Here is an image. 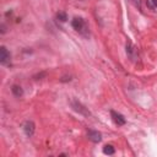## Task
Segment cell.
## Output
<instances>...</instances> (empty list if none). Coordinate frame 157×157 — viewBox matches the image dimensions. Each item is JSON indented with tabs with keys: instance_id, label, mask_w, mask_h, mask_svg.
I'll return each mask as SVG.
<instances>
[{
	"instance_id": "cell-1",
	"label": "cell",
	"mask_w": 157,
	"mask_h": 157,
	"mask_svg": "<svg viewBox=\"0 0 157 157\" xmlns=\"http://www.w3.org/2000/svg\"><path fill=\"white\" fill-rule=\"evenodd\" d=\"M71 26H72V28L76 32L81 33L83 36H87L88 34V26H87L86 21L82 17H74L72 21H71Z\"/></svg>"
},
{
	"instance_id": "cell-2",
	"label": "cell",
	"mask_w": 157,
	"mask_h": 157,
	"mask_svg": "<svg viewBox=\"0 0 157 157\" xmlns=\"http://www.w3.org/2000/svg\"><path fill=\"white\" fill-rule=\"evenodd\" d=\"M71 105H72V108L77 112V113H80L81 115H85V117H90L91 115V113H90V110L81 103V102H78V101H76V99H74L72 102H71Z\"/></svg>"
},
{
	"instance_id": "cell-14",
	"label": "cell",
	"mask_w": 157,
	"mask_h": 157,
	"mask_svg": "<svg viewBox=\"0 0 157 157\" xmlns=\"http://www.w3.org/2000/svg\"><path fill=\"white\" fill-rule=\"evenodd\" d=\"M130 1H132L135 5H139V4H140V2H139V0H130Z\"/></svg>"
},
{
	"instance_id": "cell-10",
	"label": "cell",
	"mask_w": 157,
	"mask_h": 157,
	"mask_svg": "<svg viewBox=\"0 0 157 157\" xmlns=\"http://www.w3.org/2000/svg\"><path fill=\"white\" fill-rule=\"evenodd\" d=\"M56 18L60 21V22H65L66 20H67V15H66V12H63V11H59L58 13H56Z\"/></svg>"
},
{
	"instance_id": "cell-5",
	"label": "cell",
	"mask_w": 157,
	"mask_h": 157,
	"mask_svg": "<svg viewBox=\"0 0 157 157\" xmlns=\"http://www.w3.org/2000/svg\"><path fill=\"white\" fill-rule=\"evenodd\" d=\"M10 59H11L10 53H9L7 49L2 45V47L0 48V63H1L2 65H7V64L10 63Z\"/></svg>"
},
{
	"instance_id": "cell-4",
	"label": "cell",
	"mask_w": 157,
	"mask_h": 157,
	"mask_svg": "<svg viewBox=\"0 0 157 157\" xmlns=\"http://www.w3.org/2000/svg\"><path fill=\"white\" fill-rule=\"evenodd\" d=\"M110 117H112V120H113L118 126H121V125H124V124L126 123V120H125V118L123 117V114H120V113H118V112H115V110H110Z\"/></svg>"
},
{
	"instance_id": "cell-8",
	"label": "cell",
	"mask_w": 157,
	"mask_h": 157,
	"mask_svg": "<svg viewBox=\"0 0 157 157\" xmlns=\"http://www.w3.org/2000/svg\"><path fill=\"white\" fill-rule=\"evenodd\" d=\"M11 92H12V94L15 97H22L23 96V90L18 85H12L11 86Z\"/></svg>"
},
{
	"instance_id": "cell-7",
	"label": "cell",
	"mask_w": 157,
	"mask_h": 157,
	"mask_svg": "<svg viewBox=\"0 0 157 157\" xmlns=\"http://www.w3.org/2000/svg\"><path fill=\"white\" fill-rule=\"evenodd\" d=\"M126 53H128V55L131 59H135V56H136V48L132 45V43L130 40H128V43H126Z\"/></svg>"
},
{
	"instance_id": "cell-12",
	"label": "cell",
	"mask_w": 157,
	"mask_h": 157,
	"mask_svg": "<svg viewBox=\"0 0 157 157\" xmlns=\"http://www.w3.org/2000/svg\"><path fill=\"white\" fill-rule=\"evenodd\" d=\"M45 75H47V72H45V71H43V72H40V74L34 75V76H33V78H34V80H40V77H43V76H45Z\"/></svg>"
},
{
	"instance_id": "cell-3",
	"label": "cell",
	"mask_w": 157,
	"mask_h": 157,
	"mask_svg": "<svg viewBox=\"0 0 157 157\" xmlns=\"http://www.w3.org/2000/svg\"><path fill=\"white\" fill-rule=\"evenodd\" d=\"M22 129H23L25 134H26L28 137H31V136L34 134L36 125H34V123H33L32 120H26V121L23 123V125H22Z\"/></svg>"
},
{
	"instance_id": "cell-11",
	"label": "cell",
	"mask_w": 157,
	"mask_h": 157,
	"mask_svg": "<svg viewBox=\"0 0 157 157\" xmlns=\"http://www.w3.org/2000/svg\"><path fill=\"white\" fill-rule=\"evenodd\" d=\"M147 5L151 9H156L157 7V0H147Z\"/></svg>"
},
{
	"instance_id": "cell-9",
	"label": "cell",
	"mask_w": 157,
	"mask_h": 157,
	"mask_svg": "<svg viewBox=\"0 0 157 157\" xmlns=\"http://www.w3.org/2000/svg\"><path fill=\"white\" fill-rule=\"evenodd\" d=\"M114 152H115V148H114L112 145H105V146L103 147V153H104V155L110 156V155H114Z\"/></svg>"
},
{
	"instance_id": "cell-6",
	"label": "cell",
	"mask_w": 157,
	"mask_h": 157,
	"mask_svg": "<svg viewBox=\"0 0 157 157\" xmlns=\"http://www.w3.org/2000/svg\"><path fill=\"white\" fill-rule=\"evenodd\" d=\"M87 137H88V140H91L92 142H99V141L102 140L101 132H99V131H96V130H88Z\"/></svg>"
},
{
	"instance_id": "cell-13",
	"label": "cell",
	"mask_w": 157,
	"mask_h": 157,
	"mask_svg": "<svg viewBox=\"0 0 157 157\" xmlns=\"http://www.w3.org/2000/svg\"><path fill=\"white\" fill-rule=\"evenodd\" d=\"M1 33H5V26L1 25Z\"/></svg>"
}]
</instances>
